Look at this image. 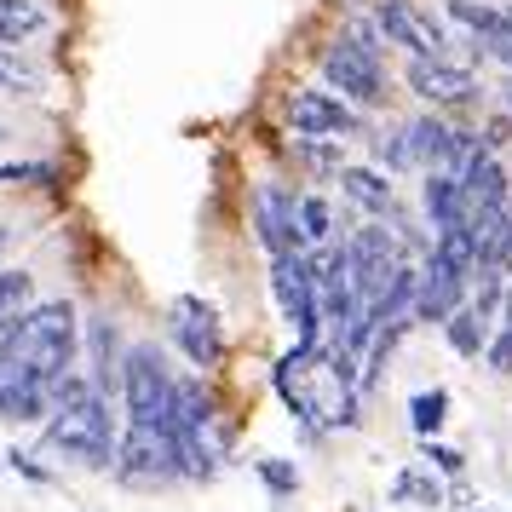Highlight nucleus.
<instances>
[{
	"instance_id": "cd10ccee",
	"label": "nucleus",
	"mask_w": 512,
	"mask_h": 512,
	"mask_svg": "<svg viewBox=\"0 0 512 512\" xmlns=\"http://www.w3.org/2000/svg\"><path fill=\"white\" fill-rule=\"evenodd\" d=\"M484 363H489V369H495V374H512V323H501V334L489 340Z\"/></svg>"
},
{
	"instance_id": "aec40b11",
	"label": "nucleus",
	"mask_w": 512,
	"mask_h": 512,
	"mask_svg": "<svg viewBox=\"0 0 512 512\" xmlns=\"http://www.w3.org/2000/svg\"><path fill=\"white\" fill-rule=\"evenodd\" d=\"M392 501H409V507H438L443 501V484L432 478V466H409L392 478Z\"/></svg>"
},
{
	"instance_id": "7ed1b4c3",
	"label": "nucleus",
	"mask_w": 512,
	"mask_h": 512,
	"mask_svg": "<svg viewBox=\"0 0 512 512\" xmlns=\"http://www.w3.org/2000/svg\"><path fill=\"white\" fill-rule=\"evenodd\" d=\"M121 403H127V420H156L173 432L179 420V380L167 369V357L156 346H127L121 357Z\"/></svg>"
},
{
	"instance_id": "72a5a7b5",
	"label": "nucleus",
	"mask_w": 512,
	"mask_h": 512,
	"mask_svg": "<svg viewBox=\"0 0 512 512\" xmlns=\"http://www.w3.org/2000/svg\"><path fill=\"white\" fill-rule=\"evenodd\" d=\"M507 104H512V93H507Z\"/></svg>"
},
{
	"instance_id": "5701e85b",
	"label": "nucleus",
	"mask_w": 512,
	"mask_h": 512,
	"mask_svg": "<svg viewBox=\"0 0 512 512\" xmlns=\"http://www.w3.org/2000/svg\"><path fill=\"white\" fill-rule=\"evenodd\" d=\"M179 420L185 426H213V397L202 392V380H179Z\"/></svg>"
},
{
	"instance_id": "0eeeda50",
	"label": "nucleus",
	"mask_w": 512,
	"mask_h": 512,
	"mask_svg": "<svg viewBox=\"0 0 512 512\" xmlns=\"http://www.w3.org/2000/svg\"><path fill=\"white\" fill-rule=\"evenodd\" d=\"M167 334L179 340L196 369H213V363H225V328L213 317L208 300H196V294H179V300L167 305Z\"/></svg>"
},
{
	"instance_id": "412c9836",
	"label": "nucleus",
	"mask_w": 512,
	"mask_h": 512,
	"mask_svg": "<svg viewBox=\"0 0 512 512\" xmlns=\"http://www.w3.org/2000/svg\"><path fill=\"white\" fill-rule=\"evenodd\" d=\"M449 18H455V24H466L478 41H489V35H501V29H507V6H484V0H449Z\"/></svg>"
},
{
	"instance_id": "2eb2a0df",
	"label": "nucleus",
	"mask_w": 512,
	"mask_h": 512,
	"mask_svg": "<svg viewBox=\"0 0 512 512\" xmlns=\"http://www.w3.org/2000/svg\"><path fill=\"white\" fill-rule=\"evenodd\" d=\"M409 133V156H415V167H443L449 173V162H455V144H461V133L449 127V121H438V116H420V121H409L403 127Z\"/></svg>"
},
{
	"instance_id": "b1692460",
	"label": "nucleus",
	"mask_w": 512,
	"mask_h": 512,
	"mask_svg": "<svg viewBox=\"0 0 512 512\" xmlns=\"http://www.w3.org/2000/svg\"><path fill=\"white\" fill-rule=\"evenodd\" d=\"M300 231L305 242H328L334 236V213H328L323 196H300Z\"/></svg>"
},
{
	"instance_id": "ddd939ff",
	"label": "nucleus",
	"mask_w": 512,
	"mask_h": 512,
	"mask_svg": "<svg viewBox=\"0 0 512 512\" xmlns=\"http://www.w3.org/2000/svg\"><path fill=\"white\" fill-rule=\"evenodd\" d=\"M81 334H87V363H93V386L104 397H121V357H127V351H121V340H116V323H110V317H87V323H81Z\"/></svg>"
},
{
	"instance_id": "bb28decb",
	"label": "nucleus",
	"mask_w": 512,
	"mask_h": 512,
	"mask_svg": "<svg viewBox=\"0 0 512 512\" xmlns=\"http://www.w3.org/2000/svg\"><path fill=\"white\" fill-rule=\"evenodd\" d=\"M374 150H380V162L392 167V173H403V167H415V156H409V133H403V127H397V133H386V139L374 144Z\"/></svg>"
},
{
	"instance_id": "393cba45",
	"label": "nucleus",
	"mask_w": 512,
	"mask_h": 512,
	"mask_svg": "<svg viewBox=\"0 0 512 512\" xmlns=\"http://www.w3.org/2000/svg\"><path fill=\"white\" fill-rule=\"evenodd\" d=\"M254 472H259V484L271 489L277 501H288V495L300 489V472H294V461H254Z\"/></svg>"
},
{
	"instance_id": "f03ea898",
	"label": "nucleus",
	"mask_w": 512,
	"mask_h": 512,
	"mask_svg": "<svg viewBox=\"0 0 512 512\" xmlns=\"http://www.w3.org/2000/svg\"><path fill=\"white\" fill-rule=\"evenodd\" d=\"M81 340H87L81 334V311L70 300H35L18 323L0 334V346L29 357L47 380H58V374H70L81 363Z\"/></svg>"
},
{
	"instance_id": "7c9ffc66",
	"label": "nucleus",
	"mask_w": 512,
	"mask_h": 512,
	"mask_svg": "<svg viewBox=\"0 0 512 512\" xmlns=\"http://www.w3.org/2000/svg\"><path fill=\"white\" fill-rule=\"evenodd\" d=\"M507 139H512V116H495V121L484 127V144L495 150V144H507Z\"/></svg>"
},
{
	"instance_id": "c756f323",
	"label": "nucleus",
	"mask_w": 512,
	"mask_h": 512,
	"mask_svg": "<svg viewBox=\"0 0 512 512\" xmlns=\"http://www.w3.org/2000/svg\"><path fill=\"white\" fill-rule=\"evenodd\" d=\"M29 75H24V64L12 58V47H0V93H18Z\"/></svg>"
},
{
	"instance_id": "6e6552de",
	"label": "nucleus",
	"mask_w": 512,
	"mask_h": 512,
	"mask_svg": "<svg viewBox=\"0 0 512 512\" xmlns=\"http://www.w3.org/2000/svg\"><path fill=\"white\" fill-rule=\"evenodd\" d=\"M288 121H294V139H351V133H363L357 104H351V98H340V93H323V87H305V93H294Z\"/></svg>"
},
{
	"instance_id": "473e14b6",
	"label": "nucleus",
	"mask_w": 512,
	"mask_h": 512,
	"mask_svg": "<svg viewBox=\"0 0 512 512\" xmlns=\"http://www.w3.org/2000/svg\"><path fill=\"white\" fill-rule=\"evenodd\" d=\"M0 248H6V231H0Z\"/></svg>"
},
{
	"instance_id": "f8f14e48",
	"label": "nucleus",
	"mask_w": 512,
	"mask_h": 512,
	"mask_svg": "<svg viewBox=\"0 0 512 512\" xmlns=\"http://www.w3.org/2000/svg\"><path fill=\"white\" fill-rule=\"evenodd\" d=\"M403 81H409V93H420L426 104H438V110H455V104H472L478 98L472 70L449 64V58H409Z\"/></svg>"
},
{
	"instance_id": "20e7f679",
	"label": "nucleus",
	"mask_w": 512,
	"mask_h": 512,
	"mask_svg": "<svg viewBox=\"0 0 512 512\" xmlns=\"http://www.w3.org/2000/svg\"><path fill=\"white\" fill-rule=\"evenodd\" d=\"M323 81L340 87V98H351L357 110L386 104V70H380V41L369 29H351L323 52Z\"/></svg>"
},
{
	"instance_id": "4be33fe9",
	"label": "nucleus",
	"mask_w": 512,
	"mask_h": 512,
	"mask_svg": "<svg viewBox=\"0 0 512 512\" xmlns=\"http://www.w3.org/2000/svg\"><path fill=\"white\" fill-rule=\"evenodd\" d=\"M443 415H449V392H438V386L409 397V426H415L420 438H432V432L443 426Z\"/></svg>"
},
{
	"instance_id": "a878e982",
	"label": "nucleus",
	"mask_w": 512,
	"mask_h": 512,
	"mask_svg": "<svg viewBox=\"0 0 512 512\" xmlns=\"http://www.w3.org/2000/svg\"><path fill=\"white\" fill-rule=\"evenodd\" d=\"M58 167L52 162H6L0 167V185H52Z\"/></svg>"
},
{
	"instance_id": "4468645a",
	"label": "nucleus",
	"mask_w": 512,
	"mask_h": 512,
	"mask_svg": "<svg viewBox=\"0 0 512 512\" xmlns=\"http://www.w3.org/2000/svg\"><path fill=\"white\" fill-rule=\"evenodd\" d=\"M420 208H426V219L432 225H466V185L461 173H443V167H432L426 179H420Z\"/></svg>"
},
{
	"instance_id": "f704fd0d",
	"label": "nucleus",
	"mask_w": 512,
	"mask_h": 512,
	"mask_svg": "<svg viewBox=\"0 0 512 512\" xmlns=\"http://www.w3.org/2000/svg\"><path fill=\"white\" fill-rule=\"evenodd\" d=\"M0 139H6V133H0Z\"/></svg>"
},
{
	"instance_id": "a211bd4d",
	"label": "nucleus",
	"mask_w": 512,
	"mask_h": 512,
	"mask_svg": "<svg viewBox=\"0 0 512 512\" xmlns=\"http://www.w3.org/2000/svg\"><path fill=\"white\" fill-rule=\"evenodd\" d=\"M47 29V6L41 0H0V47L35 41Z\"/></svg>"
},
{
	"instance_id": "f257e3e1",
	"label": "nucleus",
	"mask_w": 512,
	"mask_h": 512,
	"mask_svg": "<svg viewBox=\"0 0 512 512\" xmlns=\"http://www.w3.org/2000/svg\"><path fill=\"white\" fill-rule=\"evenodd\" d=\"M41 455L93 466V472H116L121 438H116V426H110V397L93 386V392H81L75 403L52 409L47 432H41Z\"/></svg>"
},
{
	"instance_id": "9d476101",
	"label": "nucleus",
	"mask_w": 512,
	"mask_h": 512,
	"mask_svg": "<svg viewBox=\"0 0 512 512\" xmlns=\"http://www.w3.org/2000/svg\"><path fill=\"white\" fill-rule=\"evenodd\" d=\"M466 300H472V277L426 254V265H420V288H415V323H438L443 328Z\"/></svg>"
},
{
	"instance_id": "1a4fd4ad",
	"label": "nucleus",
	"mask_w": 512,
	"mask_h": 512,
	"mask_svg": "<svg viewBox=\"0 0 512 512\" xmlns=\"http://www.w3.org/2000/svg\"><path fill=\"white\" fill-rule=\"evenodd\" d=\"M254 236L259 248L277 259V254H300L305 231H300V196L288 185H259L254 190Z\"/></svg>"
},
{
	"instance_id": "f3484780",
	"label": "nucleus",
	"mask_w": 512,
	"mask_h": 512,
	"mask_svg": "<svg viewBox=\"0 0 512 512\" xmlns=\"http://www.w3.org/2000/svg\"><path fill=\"white\" fill-rule=\"evenodd\" d=\"M443 340L461 351V357H484L489 340H495V334H489V311H478V305L466 300L461 311H455V317L443 323Z\"/></svg>"
},
{
	"instance_id": "423d86ee",
	"label": "nucleus",
	"mask_w": 512,
	"mask_h": 512,
	"mask_svg": "<svg viewBox=\"0 0 512 512\" xmlns=\"http://www.w3.org/2000/svg\"><path fill=\"white\" fill-rule=\"evenodd\" d=\"M271 294H277L282 317L294 323V346L317 351L323 346V288L311 277V254H277L271 259Z\"/></svg>"
},
{
	"instance_id": "39448f33",
	"label": "nucleus",
	"mask_w": 512,
	"mask_h": 512,
	"mask_svg": "<svg viewBox=\"0 0 512 512\" xmlns=\"http://www.w3.org/2000/svg\"><path fill=\"white\" fill-rule=\"evenodd\" d=\"M116 478L133 489H167L185 478V466H179V443L167 426L156 420H127V432H121V455H116Z\"/></svg>"
},
{
	"instance_id": "2f4dec72",
	"label": "nucleus",
	"mask_w": 512,
	"mask_h": 512,
	"mask_svg": "<svg viewBox=\"0 0 512 512\" xmlns=\"http://www.w3.org/2000/svg\"><path fill=\"white\" fill-rule=\"evenodd\" d=\"M12 466H18V472H24V478H35V484H41V478H47V472H41V466L29 461V455H18V449H12Z\"/></svg>"
},
{
	"instance_id": "c85d7f7f",
	"label": "nucleus",
	"mask_w": 512,
	"mask_h": 512,
	"mask_svg": "<svg viewBox=\"0 0 512 512\" xmlns=\"http://www.w3.org/2000/svg\"><path fill=\"white\" fill-rule=\"evenodd\" d=\"M420 455H426V466H438V472H461V449H449V443L426 438V449H420Z\"/></svg>"
},
{
	"instance_id": "6ab92c4d",
	"label": "nucleus",
	"mask_w": 512,
	"mask_h": 512,
	"mask_svg": "<svg viewBox=\"0 0 512 512\" xmlns=\"http://www.w3.org/2000/svg\"><path fill=\"white\" fill-rule=\"evenodd\" d=\"M35 305V277L29 271H0V334Z\"/></svg>"
},
{
	"instance_id": "9b49d317",
	"label": "nucleus",
	"mask_w": 512,
	"mask_h": 512,
	"mask_svg": "<svg viewBox=\"0 0 512 512\" xmlns=\"http://www.w3.org/2000/svg\"><path fill=\"white\" fill-rule=\"evenodd\" d=\"M374 24H380L386 41H397V47L409 52V58H443V29L420 12L415 0H380L374 6Z\"/></svg>"
},
{
	"instance_id": "dca6fc26",
	"label": "nucleus",
	"mask_w": 512,
	"mask_h": 512,
	"mask_svg": "<svg viewBox=\"0 0 512 512\" xmlns=\"http://www.w3.org/2000/svg\"><path fill=\"white\" fill-rule=\"evenodd\" d=\"M334 179H340V190H346L363 213H374V219L392 213V179H386V173H374V167H340Z\"/></svg>"
}]
</instances>
